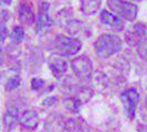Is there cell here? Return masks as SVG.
<instances>
[{
    "label": "cell",
    "mask_w": 147,
    "mask_h": 132,
    "mask_svg": "<svg viewBox=\"0 0 147 132\" xmlns=\"http://www.w3.org/2000/svg\"><path fill=\"white\" fill-rule=\"evenodd\" d=\"M122 39L113 33H105L97 37L94 43L96 55L101 59H109L122 50Z\"/></svg>",
    "instance_id": "cell-1"
},
{
    "label": "cell",
    "mask_w": 147,
    "mask_h": 132,
    "mask_svg": "<svg viewBox=\"0 0 147 132\" xmlns=\"http://www.w3.org/2000/svg\"><path fill=\"white\" fill-rule=\"evenodd\" d=\"M107 6L113 15L127 21H134L138 13V7L126 0H107Z\"/></svg>",
    "instance_id": "cell-2"
},
{
    "label": "cell",
    "mask_w": 147,
    "mask_h": 132,
    "mask_svg": "<svg viewBox=\"0 0 147 132\" xmlns=\"http://www.w3.org/2000/svg\"><path fill=\"white\" fill-rule=\"evenodd\" d=\"M53 46L55 51L62 56H71L75 55L81 50L82 43L80 40L73 39V37H66V35H57L53 41Z\"/></svg>",
    "instance_id": "cell-3"
},
{
    "label": "cell",
    "mask_w": 147,
    "mask_h": 132,
    "mask_svg": "<svg viewBox=\"0 0 147 132\" xmlns=\"http://www.w3.org/2000/svg\"><path fill=\"white\" fill-rule=\"evenodd\" d=\"M71 68L78 78L81 81H88L93 74L92 61L85 55L78 56L71 62Z\"/></svg>",
    "instance_id": "cell-4"
},
{
    "label": "cell",
    "mask_w": 147,
    "mask_h": 132,
    "mask_svg": "<svg viewBox=\"0 0 147 132\" xmlns=\"http://www.w3.org/2000/svg\"><path fill=\"white\" fill-rule=\"evenodd\" d=\"M140 94L135 88H128L124 90L121 94V100L123 103V106L125 108L126 115L131 120L134 119L135 113H136V108L140 103Z\"/></svg>",
    "instance_id": "cell-5"
},
{
    "label": "cell",
    "mask_w": 147,
    "mask_h": 132,
    "mask_svg": "<svg viewBox=\"0 0 147 132\" xmlns=\"http://www.w3.org/2000/svg\"><path fill=\"white\" fill-rule=\"evenodd\" d=\"M51 27V18H50V5L49 2L43 1L40 3L39 15H38L36 30L38 34H43L47 30Z\"/></svg>",
    "instance_id": "cell-6"
},
{
    "label": "cell",
    "mask_w": 147,
    "mask_h": 132,
    "mask_svg": "<svg viewBox=\"0 0 147 132\" xmlns=\"http://www.w3.org/2000/svg\"><path fill=\"white\" fill-rule=\"evenodd\" d=\"M100 20L103 24L110 27L114 32H122L124 30V22L122 21L118 17L114 15L113 13H111L106 10H103L101 12Z\"/></svg>",
    "instance_id": "cell-7"
},
{
    "label": "cell",
    "mask_w": 147,
    "mask_h": 132,
    "mask_svg": "<svg viewBox=\"0 0 147 132\" xmlns=\"http://www.w3.org/2000/svg\"><path fill=\"white\" fill-rule=\"evenodd\" d=\"M49 68L55 78H61L67 69V62L61 55H53L49 59Z\"/></svg>",
    "instance_id": "cell-8"
},
{
    "label": "cell",
    "mask_w": 147,
    "mask_h": 132,
    "mask_svg": "<svg viewBox=\"0 0 147 132\" xmlns=\"http://www.w3.org/2000/svg\"><path fill=\"white\" fill-rule=\"evenodd\" d=\"M147 34V27L144 23H136L134 25L133 30L126 34L127 43L129 45H137L140 41L146 37Z\"/></svg>",
    "instance_id": "cell-9"
},
{
    "label": "cell",
    "mask_w": 147,
    "mask_h": 132,
    "mask_svg": "<svg viewBox=\"0 0 147 132\" xmlns=\"http://www.w3.org/2000/svg\"><path fill=\"white\" fill-rule=\"evenodd\" d=\"M20 125L27 130H34L39 125V115L36 110H26L19 119Z\"/></svg>",
    "instance_id": "cell-10"
},
{
    "label": "cell",
    "mask_w": 147,
    "mask_h": 132,
    "mask_svg": "<svg viewBox=\"0 0 147 132\" xmlns=\"http://www.w3.org/2000/svg\"><path fill=\"white\" fill-rule=\"evenodd\" d=\"M19 121V111L15 105H8L7 110L3 115V123L8 131H11L16 128Z\"/></svg>",
    "instance_id": "cell-11"
},
{
    "label": "cell",
    "mask_w": 147,
    "mask_h": 132,
    "mask_svg": "<svg viewBox=\"0 0 147 132\" xmlns=\"http://www.w3.org/2000/svg\"><path fill=\"white\" fill-rule=\"evenodd\" d=\"M64 130L66 132H90V128L82 118H70L65 121Z\"/></svg>",
    "instance_id": "cell-12"
},
{
    "label": "cell",
    "mask_w": 147,
    "mask_h": 132,
    "mask_svg": "<svg viewBox=\"0 0 147 132\" xmlns=\"http://www.w3.org/2000/svg\"><path fill=\"white\" fill-rule=\"evenodd\" d=\"M65 121H62L60 116H51L48 118L44 125V132H62L64 130Z\"/></svg>",
    "instance_id": "cell-13"
},
{
    "label": "cell",
    "mask_w": 147,
    "mask_h": 132,
    "mask_svg": "<svg viewBox=\"0 0 147 132\" xmlns=\"http://www.w3.org/2000/svg\"><path fill=\"white\" fill-rule=\"evenodd\" d=\"M102 0H80V8L83 15H93L101 8Z\"/></svg>",
    "instance_id": "cell-14"
},
{
    "label": "cell",
    "mask_w": 147,
    "mask_h": 132,
    "mask_svg": "<svg viewBox=\"0 0 147 132\" xmlns=\"http://www.w3.org/2000/svg\"><path fill=\"white\" fill-rule=\"evenodd\" d=\"M18 13H19V20L27 25H31L34 21V13H33L32 9L26 3L20 5Z\"/></svg>",
    "instance_id": "cell-15"
},
{
    "label": "cell",
    "mask_w": 147,
    "mask_h": 132,
    "mask_svg": "<svg viewBox=\"0 0 147 132\" xmlns=\"http://www.w3.org/2000/svg\"><path fill=\"white\" fill-rule=\"evenodd\" d=\"M63 28L64 30H66L69 34L76 35L85 30V25L82 23V21H79V20H67L65 24L63 25Z\"/></svg>",
    "instance_id": "cell-16"
},
{
    "label": "cell",
    "mask_w": 147,
    "mask_h": 132,
    "mask_svg": "<svg viewBox=\"0 0 147 132\" xmlns=\"http://www.w3.org/2000/svg\"><path fill=\"white\" fill-rule=\"evenodd\" d=\"M11 39L15 41L16 43L22 42V40L24 39V29L20 25L15 27L12 29V32H11Z\"/></svg>",
    "instance_id": "cell-17"
},
{
    "label": "cell",
    "mask_w": 147,
    "mask_h": 132,
    "mask_svg": "<svg viewBox=\"0 0 147 132\" xmlns=\"http://www.w3.org/2000/svg\"><path fill=\"white\" fill-rule=\"evenodd\" d=\"M82 103L80 100H78L76 98H67L64 100V106H65L66 109L71 110V111H73V112H76V111H79V108H80V106H81Z\"/></svg>",
    "instance_id": "cell-18"
},
{
    "label": "cell",
    "mask_w": 147,
    "mask_h": 132,
    "mask_svg": "<svg viewBox=\"0 0 147 132\" xmlns=\"http://www.w3.org/2000/svg\"><path fill=\"white\" fill-rule=\"evenodd\" d=\"M137 53L142 59L147 62V37H144L137 44Z\"/></svg>",
    "instance_id": "cell-19"
},
{
    "label": "cell",
    "mask_w": 147,
    "mask_h": 132,
    "mask_svg": "<svg viewBox=\"0 0 147 132\" xmlns=\"http://www.w3.org/2000/svg\"><path fill=\"white\" fill-rule=\"evenodd\" d=\"M20 77L19 76H12V77H10L9 79H8L7 84H6V88H7V90H13L16 88L19 87V85H20Z\"/></svg>",
    "instance_id": "cell-20"
},
{
    "label": "cell",
    "mask_w": 147,
    "mask_h": 132,
    "mask_svg": "<svg viewBox=\"0 0 147 132\" xmlns=\"http://www.w3.org/2000/svg\"><path fill=\"white\" fill-rule=\"evenodd\" d=\"M9 30H8L7 24L5 22H0V43H2L8 37Z\"/></svg>",
    "instance_id": "cell-21"
},
{
    "label": "cell",
    "mask_w": 147,
    "mask_h": 132,
    "mask_svg": "<svg viewBox=\"0 0 147 132\" xmlns=\"http://www.w3.org/2000/svg\"><path fill=\"white\" fill-rule=\"evenodd\" d=\"M44 86V81L41 79V78H38V77H34L32 78L31 81V88L33 90H39L40 88H42Z\"/></svg>",
    "instance_id": "cell-22"
},
{
    "label": "cell",
    "mask_w": 147,
    "mask_h": 132,
    "mask_svg": "<svg viewBox=\"0 0 147 132\" xmlns=\"http://www.w3.org/2000/svg\"><path fill=\"white\" fill-rule=\"evenodd\" d=\"M10 17V12L8 10H2L0 13V22H6Z\"/></svg>",
    "instance_id": "cell-23"
},
{
    "label": "cell",
    "mask_w": 147,
    "mask_h": 132,
    "mask_svg": "<svg viewBox=\"0 0 147 132\" xmlns=\"http://www.w3.org/2000/svg\"><path fill=\"white\" fill-rule=\"evenodd\" d=\"M55 100H57V97H49V98L44 99L43 105L44 106H52L53 103H55Z\"/></svg>",
    "instance_id": "cell-24"
},
{
    "label": "cell",
    "mask_w": 147,
    "mask_h": 132,
    "mask_svg": "<svg viewBox=\"0 0 147 132\" xmlns=\"http://www.w3.org/2000/svg\"><path fill=\"white\" fill-rule=\"evenodd\" d=\"M12 0H0V6H9Z\"/></svg>",
    "instance_id": "cell-25"
},
{
    "label": "cell",
    "mask_w": 147,
    "mask_h": 132,
    "mask_svg": "<svg viewBox=\"0 0 147 132\" xmlns=\"http://www.w3.org/2000/svg\"><path fill=\"white\" fill-rule=\"evenodd\" d=\"M3 59H5V57H3V51H2V49L0 47V65L3 63Z\"/></svg>",
    "instance_id": "cell-26"
},
{
    "label": "cell",
    "mask_w": 147,
    "mask_h": 132,
    "mask_svg": "<svg viewBox=\"0 0 147 132\" xmlns=\"http://www.w3.org/2000/svg\"><path fill=\"white\" fill-rule=\"evenodd\" d=\"M132 1H142V0H132Z\"/></svg>",
    "instance_id": "cell-27"
}]
</instances>
